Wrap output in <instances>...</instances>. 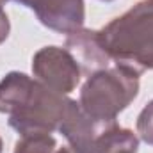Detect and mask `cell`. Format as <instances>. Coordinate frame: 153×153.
<instances>
[{
  "instance_id": "cell-7",
  "label": "cell",
  "mask_w": 153,
  "mask_h": 153,
  "mask_svg": "<svg viewBox=\"0 0 153 153\" xmlns=\"http://www.w3.org/2000/svg\"><path fill=\"white\" fill-rule=\"evenodd\" d=\"M34 85H36V78H30L25 73L20 71L7 73L0 80V112L11 116L20 107H23Z\"/></svg>"
},
{
  "instance_id": "cell-5",
  "label": "cell",
  "mask_w": 153,
  "mask_h": 153,
  "mask_svg": "<svg viewBox=\"0 0 153 153\" xmlns=\"http://www.w3.org/2000/svg\"><path fill=\"white\" fill-rule=\"evenodd\" d=\"M32 9L38 20L50 30L71 34L82 29L85 20L84 0H13Z\"/></svg>"
},
{
  "instance_id": "cell-11",
  "label": "cell",
  "mask_w": 153,
  "mask_h": 153,
  "mask_svg": "<svg viewBox=\"0 0 153 153\" xmlns=\"http://www.w3.org/2000/svg\"><path fill=\"white\" fill-rule=\"evenodd\" d=\"M9 30H11V23H9L7 13L4 11V5L0 4V45L9 38Z\"/></svg>"
},
{
  "instance_id": "cell-9",
  "label": "cell",
  "mask_w": 153,
  "mask_h": 153,
  "mask_svg": "<svg viewBox=\"0 0 153 153\" xmlns=\"http://www.w3.org/2000/svg\"><path fill=\"white\" fill-rule=\"evenodd\" d=\"M57 141L50 134H27L20 135L14 144V153H55Z\"/></svg>"
},
{
  "instance_id": "cell-12",
  "label": "cell",
  "mask_w": 153,
  "mask_h": 153,
  "mask_svg": "<svg viewBox=\"0 0 153 153\" xmlns=\"http://www.w3.org/2000/svg\"><path fill=\"white\" fill-rule=\"evenodd\" d=\"M55 153H75V152L68 146V148H57V152H55Z\"/></svg>"
},
{
  "instance_id": "cell-3",
  "label": "cell",
  "mask_w": 153,
  "mask_h": 153,
  "mask_svg": "<svg viewBox=\"0 0 153 153\" xmlns=\"http://www.w3.org/2000/svg\"><path fill=\"white\" fill-rule=\"evenodd\" d=\"M70 102L71 98L66 94H61L36 80V85L25 105L9 116V126L20 135L52 134L59 130L68 112Z\"/></svg>"
},
{
  "instance_id": "cell-4",
  "label": "cell",
  "mask_w": 153,
  "mask_h": 153,
  "mask_svg": "<svg viewBox=\"0 0 153 153\" xmlns=\"http://www.w3.org/2000/svg\"><path fill=\"white\" fill-rule=\"evenodd\" d=\"M32 73L46 87L68 94L80 84L82 70L66 48L45 46L32 57Z\"/></svg>"
},
{
  "instance_id": "cell-8",
  "label": "cell",
  "mask_w": 153,
  "mask_h": 153,
  "mask_svg": "<svg viewBox=\"0 0 153 153\" xmlns=\"http://www.w3.org/2000/svg\"><path fill=\"white\" fill-rule=\"evenodd\" d=\"M139 152V137L128 130L117 125L112 119L107 123V126L102 130V134L96 137L91 153H137Z\"/></svg>"
},
{
  "instance_id": "cell-10",
  "label": "cell",
  "mask_w": 153,
  "mask_h": 153,
  "mask_svg": "<svg viewBox=\"0 0 153 153\" xmlns=\"http://www.w3.org/2000/svg\"><path fill=\"white\" fill-rule=\"evenodd\" d=\"M137 134L146 144L153 146V100L141 111L137 117Z\"/></svg>"
},
{
  "instance_id": "cell-13",
  "label": "cell",
  "mask_w": 153,
  "mask_h": 153,
  "mask_svg": "<svg viewBox=\"0 0 153 153\" xmlns=\"http://www.w3.org/2000/svg\"><path fill=\"white\" fill-rule=\"evenodd\" d=\"M2 148H4V144H2V137H0V153H2Z\"/></svg>"
},
{
  "instance_id": "cell-14",
  "label": "cell",
  "mask_w": 153,
  "mask_h": 153,
  "mask_svg": "<svg viewBox=\"0 0 153 153\" xmlns=\"http://www.w3.org/2000/svg\"><path fill=\"white\" fill-rule=\"evenodd\" d=\"M5 2H7V0H0V4H2V5H4V4H5Z\"/></svg>"
},
{
  "instance_id": "cell-2",
  "label": "cell",
  "mask_w": 153,
  "mask_h": 153,
  "mask_svg": "<svg viewBox=\"0 0 153 153\" xmlns=\"http://www.w3.org/2000/svg\"><path fill=\"white\" fill-rule=\"evenodd\" d=\"M139 94V75L121 66L100 70L80 89V107L96 119H116Z\"/></svg>"
},
{
  "instance_id": "cell-15",
  "label": "cell",
  "mask_w": 153,
  "mask_h": 153,
  "mask_svg": "<svg viewBox=\"0 0 153 153\" xmlns=\"http://www.w3.org/2000/svg\"><path fill=\"white\" fill-rule=\"evenodd\" d=\"M102 2H112V0H102Z\"/></svg>"
},
{
  "instance_id": "cell-6",
  "label": "cell",
  "mask_w": 153,
  "mask_h": 153,
  "mask_svg": "<svg viewBox=\"0 0 153 153\" xmlns=\"http://www.w3.org/2000/svg\"><path fill=\"white\" fill-rule=\"evenodd\" d=\"M64 48L73 55L82 73H85V75H93L100 70L109 68L111 55L107 53L98 30L82 27L75 32L68 34Z\"/></svg>"
},
{
  "instance_id": "cell-1",
  "label": "cell",
  "mask_w": 153,
  "mask_h": 153,
  "mask_svg": "<svg viewBox=\"0 0 153 153\" xmlns=\"http://www.w3.org/2000/svg\"><path fill=\"white\" fill-rule=\"evenodd\" d=\"M116 66L137 75L153 70V0H141L98 30Z\"/></svg>"
}]
</instances>
